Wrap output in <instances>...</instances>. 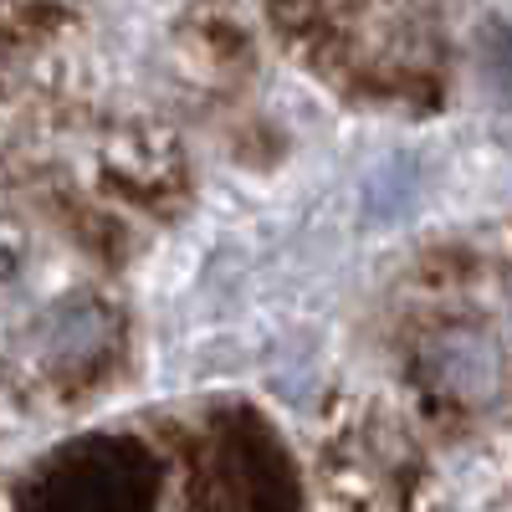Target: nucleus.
<instances>
[{
	"label": "nucleus",
	"mask_w": 512,
	"mask_h": 512,
	"mask_svg": "<svg viewBox=\"0 0 512 512\" xmlns=\"http://www.w3.org/2000/svg\"><path fill=\"white\" fill-rule=\"evenodd\" d=\"M159 492L154 456L128 436H88L57 451L26 492V512H149Z\"/></svg>",
	"instance_id": "1"
},
{
	"label": "nucleus",
	"mask_w": 512,
	"mask_h": 512,
	"mask_svg": "<svg viewBox=\"0 0 512 512\" xmlns=\"http://www.w3.org/2000/svg\"><path fill=\"white\" fill-rule=\"evenodd\" d=\"M231 466H236V487L246 512H303V497H297V472L287 451L277 446V436L262 420L241 415L231 431Z\"/></svg>",
	"instance_id": "3"
},
{
	"label": "nucleus",
	"mask_w": 512,
	"mask_h": 512,
	"mask_svg": "<svg viewBox=\"0 0 512 512\" xmlns=\"http://www.w3.org/2000/svg\"><path fill=\"white\" fill-rule=\"evenodd\" d=\"M108 333H113V323L98 303H67L41 323V354H47L52 364H62V369L93 364L108 349Z\"/></svg>",
	"instance_id": "4"
},
{
	"label": "nucleus",
	"mask_w": 512,
	"mask_h": 512,
	"mask_svg": "<svg viewBox=\"0 0 512 512\" xmlns=\"http://www.w3.org/2000/svg\"><path fill=\"white\" fill-rule=\"evenodd\" d=\"M420 374L451 405H487L502 390V349L487 328H446L425 344Z\"/></svg>",
	"instance_id": "2"
}]
</instances>
